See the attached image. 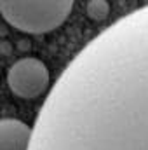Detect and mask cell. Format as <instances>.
Listing matches in <instances>:
<instances>
[{"label":"cell","mask_w":148,"mask_h":150,"mask_svg":"<svg viewBox=\"0 0 148 150\" xmlns=\"http://www.w3.org/2000/svg\"><path fill=\"white\" fill-rule=\"evenodd\" d=\"M73 0H0L4 19L25 33H49L70 16Z\"/></svg>","instance_id":"7a4b0ae2"},{"label":"cell","mask_w":148,"mask_h":150,"mask_svg":"<svg viewBox=\"0 0 148 150\" xmlns=\"http://www.w3.org/2000/svg\"><path fill=\"white\" fill-rule=\"evenodd\" d=\"M28 150H148V4L70 61L38 112Z\"/></svg>","instance_id":"6da1fadb"},{"label":"cell","mask_w":148,"mask_h":150,"mask_svg":"<svg viewBox=\"0 0 148 150\" xmlns=\"http://www.w3.org/2000/svg\"><path fill=\"white\" fill-rule=\"evenodd\" d=\"M32 127L18 119H0V150H28Z\"/></svg>","instance_id":"277c9868"},{"label":"cell","mask_w":148,"mask_h":150,"mask_svg":"<svg viewBox=\"0 0 148 150\" xmlns=\"http://www.w3.org/2000/svg\"><path fill=\"white\" fill-rule=\"evenodd\" d=\"M51 82V74L37 58L18 59L7 72L9 89L23 100H35L45 93Z\"/></svg>","instance_id":"3957f363"},{"label":"cell","mask_w":148,"mask_h":150,"mask_svg":"<svg viewBox=\"0 0 148 150\" xmlns=\"http://www.w3.org/2000/svg\"><path fill=\"white\" fill-rule=\"evenodd\" d=\"M110 14V4L106 0H91L87 4V16L94 21H103Z\"/></svg>","instance_id":"5b68a950"}]
</instances>
